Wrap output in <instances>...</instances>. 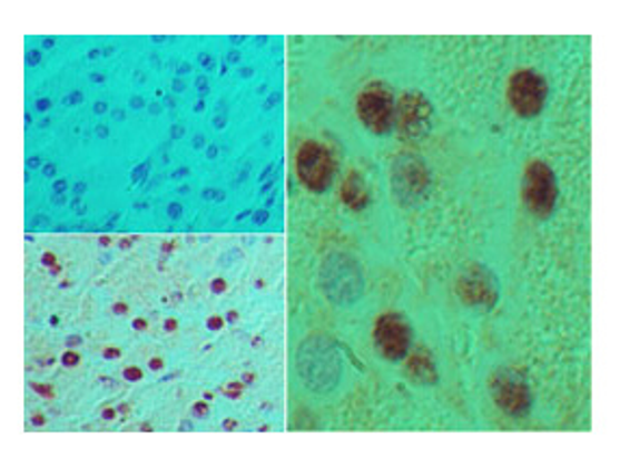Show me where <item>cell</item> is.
Here are the masks:
<instances>
[{
	"instance_id": "6",
	"label": "cell",
	"mask_w": 620,
	"mask_h": 467,
	"mask_svg": "<svg viewBox=\"0 0 620 467\" xmlns=\"http://www.w3.org/2000/svg\"><path fill=\"white\" fill-rule=\"evenodd\" d=\"M547 100V84L534 70H516L508 81V103L521 118H534Z\"/></svg>"
},
{
	"instance_id": "7",
	"label": "cell",
	"mask_w": 620,
	"mask_h": 467,
	"mask_svg": "<svg viewBox=\"0 0 620 467\" xmlns=\"http://www.w3.org/2000/svg\"><path fill=\"white\" fill-rule=\"evenodd\" d=\"M432 103L421 91H404L395 103V125L402 139H419L432 127Z\"/></svg>"
},
{
	"instance_id": "5",
	"label": "cell",
	"mask_w": 620,
	"mask_h": 467,
	"mask_svg": "<svg viewBox=\"0 0 620 467\" xmlns=\"http://www.w3.org/2000/svg\"><path fill=\"white\" fill-rule=\"evenodd\" d=\"M391 187L400 205L419 203L430 187L425 164L414 155H400L391 168Z\"/></svg>"
},
{
	"instance_id": "10",
	"label": "cell",
	"mask_w": 620,
	"mask_h": 467,
	"mask_svg": "<svg viewBox=\"0 0 620 467\" xmlns=\"http://www.w3.org/2000/svg\"><path fill=\"white\" fill-rule=\"evenodd\" d=\"M404 372L409 377V381L414 385H434L439 374H436V363L432 359V352L425 348H414L413 352L406 359Z\"/></svg>"
},
{
	"instance_id": "4",
	"label": "cell",
	"mask_w": 620,
	"mask_h": 467,
	"mask_svg": "<svg viewBox=\"0 0 620 467\" xmlns=\"http://www.w3.org/2000/svg\"><path fill=\"white\" fill-rule=\"evenodd\" d=\"M358 120L372 133L384 135L395 125V98L393 91L382 84L365 87L356 98Z\"/></svg>"
},
{
	"instance_id": "1",
	"label": "cell",
	"mask_w": 620,
	"mask_h": 467,
	"mask_svg": "<svg viewBox=\"0 0 620 467\" xmlns=\"http://www.w3.org/2000/svg\"><path fill=\"white\" fill-rule=\"evenodd\" d=\"M295 174L308 192H326L334 178L331 150L319 142H304L295 155Z\"/></svg>"
},
{
	"instance_id": "3",
	"label": "cell",
	"mask_w": 620,
	"mask_h": 467,
	"mask_svg": "<svg viewBox=\"0 0 620 467\" xmlns=\"http://www.w3.org/2000/svg\"><path fill=\"white\" fill-rule=\"evenodd\" d=\"M491 396L496 407L510 418H525L532 407V396L525 379L510 368H501L491 374Z\"/></svg>"
},
{
	"instance_id": "9",
	"label": "cell",
	"mask_w": 620,
	"mask_h": 467,
	"mask_svg": "<svg viewBox=\"0 0 620 467\" xmlns=\"http://www.w3.org/2000/svg\"><path fill=\"white\" fill-rule=\"evenodd\" d=\"M457 296L471 307H484L495 302V281L491 272L482 265H469L460 272L455 283Z\"/></svg>"
},
{
	"instance_id": "8",
	"label": "cell",
	"mask_w": 620,
	"mask_h": 467,
	"mask_svg": "<svg viewBox=\"0 0 620 467\" xmlns=\"http://www.w3.org/2000/svg\"><path fill=\"white\" fill-rule=\"evenodd\" d=\"M373 343L380 357L386 361H397L409 354L411 327L400 313H382L373 327Z\"/></svg>"
},
{
	"instance_id": "11",
	"label": "cell",
	"mask_w": 620,
	"mask_h": 467,
	"mask_svg": "<svg viewBox=\"0 0 620 467\" xmlns=\"http://www.w3.org/2000/svg\"><path fill=\"white\" fill-rule=\"evenodd\" d=\"M341 201L352 212H363L367 207L370 192H367V183L361 172L352 171L345 176V181L341 185Z\"/></svg>"
},
{
	"instance_id": "2",
	"label": "cell",
	"mask_w": 620,
	"mask_h": 467,
	"mask_svg": "<svg viewBox=\"0 0 620 467\" xmlns=\"http://www.w3.org/2000/svg\"><path fill=\"white\" fill-rule=\"evenodd\" d=\"M521 194L528 212L537 217H549L558 203L555 174L544 162H530L523 174Z\"/></svg>"
}]
</instances>
